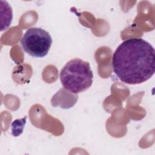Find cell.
I'll use <instances>...</instances> for the list:
<instances>
[{
  "mask_svg": "<svg viewBox=\"0 0 155 155\" xmlns=\"http://www.w3.org/2000/svg\"><path fill=\"white\" fill-rule=\"evenodd\" d=\"M112 66L122 82L131 85L144 82L154 74V48L142 38L128 39L114 52Z\"/></svg>",
  "mask_w": 155,
  "mask_h": 155,
  "instance_id": "6da1fadb",
  "label": "cell"
},
{
  "mask_svg": "<svg viewBox=\"0 0 155 155\" xmlns=\"http://www.w3.org/2000/svg\"><path fill=\"white\" fill-rule=\"evenodd\" d=\"M21 44L23 50L35 58L45 56L51 47L52 39L46 30L41 28H28L22 36Z\"/></svg>",
  "mask_w": 155,
  "mask_h": 155,
  "instance_id": "3957f363",
  "label": "cell"
},
{
  "mask_svg": "<svg viewBox=\"0 0 155 155\" xmlns=\"http://www.w3.org/2000/svg\"><path fill=\"white\" fill-rule=\"evenodd\" d=\"M1 30H6L10 25L13 18L12 8L8 2L1 1Z\"/></svg>",
  "mask_w": 155,
  "mask_h": 155,
  "instance_id": "277c9868",
  "label": "cell"
},
{
  "mask_svg": "<svg viewBox=\"0 0 155 155\" xmlns=\"http://www.w3.org/2000/svg\"><path fill=\"white\" fill-rule=\"evenodd\" d=\"M26 117L14 120L12 124V132L14 136H18L23 131L24 127L26 123Z\"/></svg>",
  "mask_w": 155,
  "mask_h": 155,
  "instance_id": "5b68a950",
  "label": "cell"
},
{
  "mask_svg": "<svg viewBox=\"0 0 155 155\" xmlns=\"http://www.w3.org/2000/svg\"><path fill=\"white\" fill-rule=\"evenodd\" d=\"M59 77L61 82L66 90L77 94L91 87L93 74L88 62L76 58L69 61L64 65Z\"/></svg>",
  "mask_w": 155,
  "mask_h": 155,
  "instance_id": "7a4b0ae2",
  "label": "cell"
}]
</instances>
